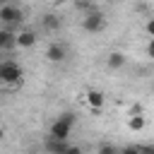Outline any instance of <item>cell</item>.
<instances>
[{
    "label": "cell",
    "instance_id": "obj_17",
    "mask_svg": "<svg viewBox=\"0 0 154 154\" xmlns=\"http://www.w3.org/2000/svg\"><path fill=\"white\" fill-rule=\"evenodd\" d=\"M2 2H10V0H2Z\"/></svg>",
    "mask_w": 154,
    "mask_h": 154
},
{
    "label": "cell",
    "instance_id": "obj_5",
    "mask_svg": "<svg viewBox=\"0 0 154 154\" xmlns=\"http://www.w3.org/2000/svg\"><path fill=\"white\" fill-rule=\"evenodd\" d=\"M65 58H67V48H65L63 43L53 41V43L46 48V60H48V63H63Z\"/></svg>",
    "mask_w": 154,
    "mask_h": 154
},
{
    "label": "cell",
    "instance_id": "obj_6",
    "mask_svg": "<svg viewBox=\"0 0 154 154\" xmlns=\"http://www.w3.org/2000/svg\"><path fill=\"white\" fill-rule=\"evenodd\" d=\"M36 41H38V36L31 29H24V31L14 34V48H31Z\"/></svg>",
    "mask_w": 154,
    "mask_h": 154
},
{
    "label": "cell",
    "instance_id": "obj_1",
    "mask_svg": "<svg viewBox=\"0 0 154 154\" xmlns=\"http://www.w3.org/2000/svg\"><path fill=\"white\" fill-rule=\"evenodd\" d=\"M75 123H77V118H75L72 113H63V116H58V120L51 125V135H48V137L67 140V137L72 135V128H75Z\"/></svg>",
    "mask_w": 154,
    "mask_h": 154
},
{
    "label": "cell",
    "instance_id": "obj_9",
    "mask_svg": "<svg viewBox=\"0 0 154 154\" xmlns=\"http://www.w3.org/2000/svg\"><path fill=\"white\" fill-rule=\"evenodd\" d=\"M41 26H43L46 31H51V34H53V31H58V29L63 26V22H60V17H58V14L48 12V14H43V17H41Z\"/></svg>",
    "mask_w": 154,
    "mask_h": 154
},
{
    "label": "cell",
    "instance_id": "obj_13",
    "mask_svg": "<svg viewBox=\"0 0 154 154\" xmlns=\"http://www.w3.org/2000/svg\"><path fill=\"white\" fill-rule=\"evenodd\" d=\"M96 152H99V154H116V152H118V149H116V147H113V144H101V147H99V149H96Z\"/></svg>",
    "mask_w": 154,
    "mask_h": 154
},
{
    "label": "cell",
    "instance_id": "obj_4",
    "mask_svg": "<svg viewBox=\"0 0 154 154\" xmlns=\"http://www.w3.org/2000/svg\"><path fill=\"white\" fill-rule=\"evenodd\" d=\"M22 10L17 7V5H12V2H2V7H0V22L2 24H17V22H22Z\"/></svg>",
    "mask_w": 154,
    "mask_h": 154
},
{
    "label": "cell",
    "instance_id": "obj_8",
    "mask_svg": "<svg viewBox=\"0 0 154 154\" xmlns=\"http://www.w3.org/2000/svg\"><path fill=\"white\" fill-rule=\"evenodd\" d=\"M84 101H87V106L94 111V113H99L101 108H103V101H106V96L101 94V91H96V89H91V91H87V96H84Z\"/></svg>",
    "mask_w": 154,
    "mask_h": 154
},
{
    "label": "cell",
    "instance_id": "obj_11",
    "mask_svg": "<svg viewBox=\"0 0 154 154\" xmlns=\"http://www.w3.org/2000/svg\"><path fill=\"white\" fill-rule=\"evenodd\" d=\"M14 48V34L10 29H0V51Z\"/></svg>",
    "mask_w": 154,
    "mask_h": 154
},
{
    "label": "cell",
    "instance_id": "obj_3",
    "mask_svg": "<svg viewBox=\"0 0 154 154\" xmlns=\"http://www.w3.org/2000/svg\"><path fill=\"white\" fill-rule=\"evenodd\" d=\"M103 26H106V17H103L101 12H96V10L89 12V14L82 19V29L89 31V34H96V31H101Z\"/></svg>",
    "mask_w": 154,
    "mask_h": 154
},
{
    "label": "cell",
    "instance_id": "obj_10",
    "mask_svg": "<svg viewBox=\"0 0 154 154\" xmlns=\"http://www.w3.org/2000/svg\"><path fill=\"white\" fill-rule=\"evenodd\" d=\"M144 125H147V120H144V116H142V113H132V118L128 120V128H130L132 132H142V130H144Z\"/></svg>",
    "mask_w": 154,
    "mask_h": 154
},
{
    "label": "cell",
    "instance_id": "obj_12",
    "mask_svg": "<svg viewBox=\"0 0 154 154\" xmlns=\"http://www.w3.org/2000/svg\"><path fill=\"white\" fill-rule=\"evenodd\" d=\"M106 65H108L111 70H120V67L125 65V55L116 51V53H111V55H108V60H106Z\"/></svg>",
    "mask_w": 154,
    "mask_h": 154
},
{
    "label": "cell",
    "instance_id": "obj_7",
    "mask_svg": "<svg viewBox=\"0 0 154 154\" xmlns=\"http://www.w3.org/2000/svg\"><path fill=\"white\" fill-rule=\"evenodd\" d=\"M46 149H48V152H58V154L77 152V147H72V144H67V140H58V137H48V140H46Z\"/></svg>",
    "mask_w": 154,
    "mask_h": 154
},
{
    "label": "cell",
    "instance_id": "obj_2",
    "mask_svg": "<svg viewBox=\"0 0 154 154\" xmlns=\"http://www.w3.org/2000/svg\"><path fill=\"white\" fill-rule=\"evenodd\" d=\"M0 82L2 84H17L22 82V67L12 60H2L0 63Z\"/></svg>",
    "mask_w": 154,
    "mask_h": 154
},
{
    "label": "cell",
    "instance_id": "obj_16",
    "mask_svg": "<svg viewBox=\"0 0 154 154\" xmlns=\"http://www.w3.org/2000/svg\"><path fill=\"white\" fill-rule=\"evenodd\" d=\"M2 137H5V130H2V128H0V142H2Z\"/></svg>",
    "mask_w": 154,
    "mask_h": 154
},
{
    "label": "cell",
    "instance_id": "obj_15",
    "mask_svg": "<svg viewBox=\"0 0 154 154\" xmlns=\"http://www.w3.org/2000/svg\"><path fill=\"white\" fill-rule=\"evenodd\" d=\"M82 5H91V2H96V0H79Z\"/></svg>",
    "mask_w": 154,
    "mask_h": 154
},
{
    "label": "cell",
    "instance_id": "obj_14",
    "mask_svg": "<svg viewBox=\"0 0 154 154\" xmlns=\"http://www.w3.org/2000/svg\"><path fill=\"white\" fill-rule=\"evenodd\" d=\"M147 34H149V36H152V34H154V22H152V19H149V22H147Z\"/></svg>",
    "mask_w": 154,
    "mask_h": 154
}]
</instances>
